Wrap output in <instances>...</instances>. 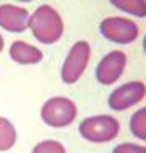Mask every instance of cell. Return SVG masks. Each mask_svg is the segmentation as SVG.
Here are the masks:
<instances>
[{
	"instance_id": "obj_1",
	"label": "cell",
	"mask_w": 146,
	"mask_h": 153,
	"mask_svg": "<svg viewBox=\"0 0 146 153\" xmlns=\"http://www.w3.org/2000/svg\"><path fill=\"white\" fill-rule=\"evenodd\" d=\"M29 29L40 44L52 45L61 39L64 32V23L61 15L53 7L40 5L29 18Z\"/></svg>"
},
{
	"instance_id": "obj_2",
	"label": "cell",
	"mask_w": 146,
	"mask_h": 153,
	"mask_svg": "<svg viewBox=\"0 0 146 153\" xmlns=\"http://www.w3.org/2000/svg\"><path fill=\"white\" fill-rule=\"evenodd\" d=\"M119 121L109 114H98V116L85 118L79 124V134L82 139L91 143H106L117 137Z\"/></svg>"
},
{
	"instance_id": "obj_3",
	"label": "cell",
	"mask_w": 146,
	"mask_h": 153,
	"mask_svg": "<svg viewBox=\"0 0 146 153\" xmlns=\"http://www.w3.org/2000/svg\"><path fill=\"white\" fill-rule=\"evenodd\" d=\"M77 116V106L68 97H52L42 105L40 118L47 126L61 129L74 123Z\"/></svg>"
},
{
	"instance_id": "obj_4",
	"label": "cell",
	"mask_w": 146,
	"mask_h": 153,
	"mask_svg": "<svg viewBox=\"0 0 146 153\" xmlns=\"http://www.w3.org/2000/svg\"><path fill=\"white\" fill-rule=\"evenodd\" d=\"M100 32L104 39L119 45H128L138 39L140 27L135 21L124 16H109L100 23Z\"/></svg>"
},
{
	"instance_id": "obj_5",
	"label": "cell",
	"mask_w": 146,
	"mask_h": 153,
	"mask_svg": "<svg viewBox=\"0 0 146 153\" xmlns=\"http://www.w3.org/2000/svg\"><path fill=\"white\" fill-rule=\"evenodd\" d=\"M90 44L87 40H79L71 47L61 66V81L64 84H76L80 79L90 61Z\"/></svg>"
},
{
	"instance_id": "obj_6",
	"label": "cell",
	"mask_w": 146,
	"mask_h": 153,
	"mask_svg": "<svg viewBox=\"0 0 146 153\" xmlns=\"http://www.w3.org/2000/svg\"><path fill=\"white\" fill-rule=\"evenodd\" d=\"M145 95H146V85L141 81L125 82L120 87L112 90V94L108 98V105L114 111H124L141 102L145 98Z\"/></svg>"
},
{
	"instance_id": "obj_7",
	"label": "cell",
	"mask_w": 146,
	"mask_h": 153,
	"mask_svg": "<svg viewBox=\"0 0 146 153\" xmlns=\"http://www.w3.org/2000/svg\"><path fill=\"white\" fill-rule=\"evenodd\" d=\"M127 66V55L120 50H112L104 55L95 69L97 81L103 85H111L119 79Z\"/></svg>"
},
{
	"instance_id": "obj_8",
	"label": "cell",
	"mask_w": 146,
	"mask_h": 153,
	"mask_svg": "<svg viewBox=\"0 0 146 153\" xmlns=\"http://www.w3.org/2000/svg\"><path fill=\"white\" fill-rule=\"evenodd\" d=\"M29 11L11 3L0 5V27L8 32H24L29 27Z\"/></svg>"
},
{
	"instance_id": "obj_9",
	"label": "cell",
	"mask_w": 146,
	"mask_h": 153,
	"mask_svg": "<svg viewBox=\"0 0 146 153\" xmlns=\"http://www.w3.org/2000/svg\"><path fill=\"white\" fill-rule=\"evenodd\" d=\"M10 58L18 65H35L40 63L44 58V53L34 45L23 42V40H15L10 45Z\"/></svg>"
},
{
	"instance_id": "obj_10",
	"label": "cell",
	"mask_w": 146,
	"mask_h": 153,
	"mask_svg": "<svg viewBox=\"0 0 146 153\" xmlns=\"http://www.w3.org/2000/svg\"><path fill=\"white\" fill-rule=\"evenodd\" d=\"M18 134L13 126V123L7 118L0 116V152H8L15 147Z\"/></svg>"
},
{
	"instance_id": "obj_11",
	"label": "cell",
	"mask_w": 146,
	"mask_h": 153,
	"mask_svg": "<svg viewBox=\"0 0 146 153\" xmlns=\"http://www.w3.org/2000/svg\"><path fill=\"white\" fill-rule=\"evenodd\" d=\"M120 11L138 18H146V0H109Z\"/></svg>"
},
{
	"instance_id": "obj_12",
	"label": "cell",
	"mask_w": 146,
	"mask_h": 153,
	"mask_svg": "<svg viewBox=\"0 0 146 153\" xmlns=\"http://www.w3.org/2000/svg\"><path fill=\"white\" fill-rule=\"evenodd\" d=\"M130 131L136 139L146 142V106L140 108L130 118Z\"/></svg>"
},
{
	"instance_id": "obj_13",
	"label": "cell",
	"mask_w": 146,
	"mask_h": 153,
	"mask_svg": "<svg viewBox=\"0 0 146 153\" xmlns=\"http://www.w3.org/2000/svg\"><path fill=\"white\" fill-rule=\"evenodd\" d=\"M31 153H66V148L58 140L48 139V140H42L40 143H37L32 148Z\"/></svg>"
},
{
	"instance_id": "obj_14",
	"label": "cell",
	"mask_w": 146,
	"mask_h": 153,
	"mask_svg": "<svg viewBox=\"0 0 146 153\" xmlns=\"http://www.w3.org/2000/svg\"><path fill=\"white\" fill-rule=\"evenodd\" d=\"M112 153H146V147L136 143H120L112 150Z\"/></svg>"
},
{
	"instance_id": "obj_15",
	"label": "cell",
	"mask_w": 146,
	"mask_h": 153,
	"mask_svg": "<svg viewBox=\"0 0 146 153\" xmlns=\"http://www.w3.org/2000/svg\"><path fill=\"white\" fill-rule=\"evenodd\" d=\"M3 45H5V42H3V37H2V34H0V52L3 50Z\"/></svg>"
},
{
	"instance_id": "obj_16",
	"label": "cell",
	"mask_w": 146,
	"mask_h": 153,
	"mask_svg": "<svg viewBox=\"0 0 146 153\" xmlns=\"http://www.w3.org/2000/svg\"><path fill=\"white\" fill-rule=\"evenodd\" d=\"M143 50H145V53H146V34H145V37H143Z\"/></svg>"
},
{
	"instance_id": "obj_17",
	"label": "cell",
	"mask_w": 146,
	"mask_h": 153,
	"mask_svg": "<svg viewBox=\"0 0 146 153\" xmlns=\"http://www.w3.org/2000/svg\"><path fill=\"white\" fill-rule=\"evenodd\" d=\"M18 2H32V0H18Z\"/></svg>"
}]
</instances>
